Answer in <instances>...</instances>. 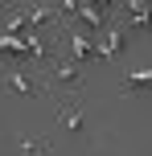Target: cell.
Listing matches in <instances>:
<instances>
[{
    "label": "cell",
    "instance_id": "7",
    "mask_svg": "<svg viewBox=\"0 0 152 156\" xmlns=\"http://www.w3.org/2000/svg\"><path fill=\"white\" fill-rule=\"evenodd\" d=\"M21 152H29V156H45V140H29V136H25V140H21Z\"/></svg>",
    "mask_w": 152,
    "mask_h": 156
},
{
    "label": "cell",
    "instance_id": "4",
    "mask_svg": "<svg viewBox=\"0 0 152 156\" xmlns=\"http://www.w3.org/2000/svg\"><path fill=\"white\" fill-rule=\"evenodd\" d=\"M119 90H123V94H132V90H152V66H148V70H136V74H128Z\"/></svg>",
    "mask_w": 152,
    "mask_h": 156
},
{
    "label": "cell",
    "instance_id": "5",
    "mask_svg": "<svg viewBox=\"0 0 152 156\" xmlns=\"http://www.w3.org/2000/svg\"><path fill=\"white\" fill-rule=\"evenodd\" d=\"M4 86H8V90H16V94H37V86H33L21 70H8V74H4Z\"/></svg>",
    "mask_w": 152,
    "mask_h": 156
},
{
    "label": "cell",
    "instance_id": "2",
    "mask_svg": "<svg viewBox=\"0 0 152 156\" xmlns=\"http://www.w3.org/2000/svg\"><path fill=\"white\" fill-rule=\"evenodd\" d=\"M49 78H54V86H70V90H78V86H82V66H78V62H66V58H54Z\"/></svg>",
    "mask_w": 152,
    "mask_h": 156
},
{
    "label": "cell",
    "instance_id": "1",
    "mask_svg": "<svg viewBox=\"0 0 152 156\" xmlns=\"http://www.w3.org/2000/svg\"><path fill=\"white\" fill-rule=\"evenodd\" d=\"M128 37H132V33L123 29V25H107L103 41L95 45V58H99V62H107V58H115V54H119L123 45H128Z\"/></svg>",
    "mask_w": 152,
    "mask_h": 156
},
{
    "label": "cell",
    "instance_id": "6",
    "mask_svg": "<svg viewBox=\"0 0 152 156\" xmlns=\"http://www.w3.org/2000/svg\"><path fill=\"white\" fill-rule=\"evenodd\" d=\"M58 123L70 127V132H82V127H87V119H82L78 107H62V111H58Z\"/></svg>",
    "mask_w": 152,
    "mask_h": 156
},
{
    "label": "cell",
    "instance_id": "3",
    "mask_svg": "<svg viewBox=\"0 0 152 156\" xmlns=\"http://www.w3.org/2000/svg\"><path fill=\"white\" fill-rule=\"evenodd\" d=\"M123 29H144V25H152V0H136V4H128V16H123Z\"/></svg>",
    "mask_w": 152,
    "mask_h": 156
}]
</instances>
